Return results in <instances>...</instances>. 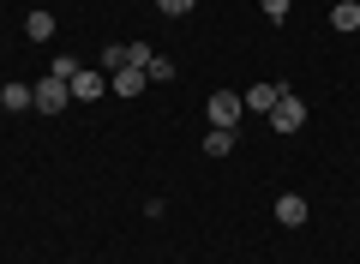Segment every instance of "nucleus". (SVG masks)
<instances>
[{
    "instance_id": "obj_1",
    "label": "nucleus",
    "mask_w": 360,
    "mask_h": 264,
    "mask_svg": "<svg viewBox=\"0 0 360 264\" xmlns=\"http://www.w3.org/2000/svg\"><path fill=\"white\" fill-rule=\"evenodd\" d=\"M205 114H210V126H229V132H234V126H240V114H246V102L234 96V90H217V96L205 102Z\"/></svg>"
},
{
    "instance_id": "obj_2",
    "label": "nucleus",
    "mask_w": 360,
    "mask_h": 264,
    "mask_svg": "<svg viewBox=\"0 0 360 264\" xmlns=\"http://www.w3.org/2000/svg\"><path fill=\"white\" fill-rule=\"evenodd\" d=\"M300 126H307V102H300L295 90H288V96L276 102V108H270V132H300Z\"/></svg>"
},
{
    "instance_id": "obj_3",
    "label": "nucleus",
    "mask_w": 360,
    "mask_h": 264,
    "mask_svg": "<svg viewBox=\"0 0 360 264\" xmlns=\"http://www.w3.org/2000/svg\"><path fill=\"white\" fill-rule=\"evenodd\" d=\"M66 102H72V90H66V78H37V114H60Z\"/></svg>"
},
{
    "instance_id": "obj_4",
    "label": "nucleus",
    "mask_w": 360,
    "mask_h": 264,
    "mask_svg": "<svg viewBox=\"0 0 360 264\" xmlns=\"http://www.w3.org/2000/svg\"><path fill=\"white\" fill-rule=\"evenodd\" d=\"M66 90H72L78 102H96V96L108 90V73H90V66H78V73L66 78Z\"/></svg>"
},
{
    "instance_id": "obj_5",
    "label": "nucleus",
    "mask_w": 360,
    "mask_h": 264,
    "mask_svg": "<svg viewBox=\"0 0 360 264\" xmlns=\"http://www.w3.org/2000/svg\"><path fill=\"white\" fill-rule=\"evenodd\" d=\"M288 96V84H252V90H246V108H252V114H270V108H276V102H283Z\"/></svg>"
},
{
    "instance_id": "obj_6",
    "label": "nucleus",
    "mask_w": 360,
    "mask_h": 264,
    "mask_svg": "<svg viewBox=\"0 0 360 264\" xmlns=\"http://www.w3.org/2000/svg\"><path fill=\"white\" fill-rule=\"evenodd\" d=\"M144 84H150V78H144V66H120V73H108V90H115V96H139Z\"/></svg>"
},
{
    "instance_id": "obj_7",
    "label": "nucleus",
    "mask_w": 360,
    "mask_h": 264,
    "mask_svg": "<svg viewBox=\"0 0 360 264\" xmlns=\"http://www.w3.org/2000/svg\"><path fill=\"white\" fill-rule=\"evenodd\" d=\"M276 222L300 228V222H307V199H300V192H283V199H276Z\"/></svg>"
},
{
    "instance_id": "obj_8",
    "label": "nucleus",
    "mask_w": 360,
    "mask_h": 264,
    "mask_svg": "<svg viewBox=\"0 0 360 264\" xmlns=\"http://www.w3.org/2000/svg\"><path fill=\"white\" fill-rule=\"evenodd\" d=\"M0 108H13V114L37 108V90H30V84H0Z\"/></svg>"
},
{
    "instance_id": "obj_9",
    "label": "nucleus",
    "mask_w": 360,
    "mask_h": 264,
    "mask_svg": "<svg viewBox=\"0 0 360 264\" xmlns=\"http://www.w3.org/2000/svg\"><path fill=\"white\" fill-rule=\"evenodd\" d=\"M234 151V132H229V126H210V132H205V156H229Z\"/></svg>"
},
{
    "instance_id": "obj_10",
    "label": "nucleus",
    "mask_w": 360,
    "mask_h": 264,
    "mask_svg": "<svg viewBox=\"0 0 360 264\" xmlns=\"http://www.w3.org/2000/svg\"><path fill=\"white\" fill-rule=\"evenodd\" d=\"M25 37H30V42H49V37H54V13H30V18H25Z\"/></svg>"
},
{
    "instance_id": "obj_11",
    "label": "nucleus",
    "mask_w": 360,
    "mask_h": 264,
    "mask_svg": "<svg viewBox=\"0 0 360 264\" xmlns=\"http://www.w3.org/2000/svg\"><path fill=\"white\" fill-rule=\"evenodd\" d=\"M330 25L336 30H360V6H354V0H342V6L330 13Z\"/></svg>"
},
{
    "instance_id": "obj_12",
    "label": "nucleus",
    "mask_w": 360,
    "mask_h": 264,
    "mask_svg": "<svg viewBox=\"0 0 360 264\" xmlns=\"http://www.w3.org/2000/svg\"><path fill=\"white\" fill-rule=\"evenodd\" d=\"M120 66H132L127 42H108V49H103V73H120Z\"/></svg>"
},
{
    "instance_id": "obj_13",
    "label": "nucleus",
    "mask_w": 360,
    "mask_h": 264,
    "mask_svg": "<svg viewBox=\"0 0 360 264\" xmlns=\"http://www.w3.org/2000/svg\"><path fill=\"white\" fill-rule=\"evenodd\" d=\"M144 78H150V84H168V78H174V61H162V54H150V66H144Z\"/></svg>"
},
{
    "instance_id": "obj_14",
    "label": "nucleus",
    "mask_w": 360,
    "mask_h": 264,
    "mask_svg": "<svg viewBox=\"0 0 360 264\" xmlns=\"http://www.w3.org/2000/svg\"><path fill=\"white\" fill-rule=\"evenodd\" d=\"M193 6H198V0H156V13H162V18H186Z\"/></svg>"
},
{
    "instance_id": "obj_15",
    "label": "nucleus",
    "mask_w": 360,
    "mask_h": 264,
    "mask_svg": "<svg viewBox=\"0 0 360 264\" xmlns=\"http://www.w3.org/2000/svg\"><path fill=\"white\" fill-rule=\"evenodd\" d=\"M258 6H264V18H276V25L288 18V0H258Z\"/></svg>"
}]
</instances>
